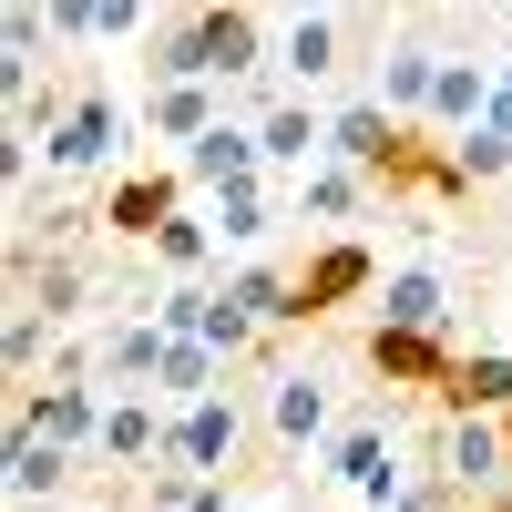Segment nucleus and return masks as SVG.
I'll return each instance as SVG.
<instances>
[{"label": "nucleus", "mask_w": 512, "mask_h": 512, "mask_svg": "<svg viewBox=\"0 0 512 512\" xmlns=\"http://www.w3.org/2000/svg\"><path fill=\"white\" fill-rule=\"evenodd\" d=\"M277 52H267V21L256 11H175L154 31V82H216V93H246L267 82Z\"/></svg>", "instance_id": "1"}, {"label": "nucleus", "mask_w": 512, "mask_h": 512, "mask_svg": "<svg viewBox=\"0 0 512 512\" xmlns=\"http://www.w3.org/2000/svg\"><path fill=\"white\" fill-rule=\"evenodd\" d=\"M103 410H113V379H41V390L11 400V441H62L82 461L103 441Z\"/></svg>", "instance_id": "2"}, {"label": "nucleus", "mask_w": 512, "mask_h": 512, "mask_svg": "<svg viewBox=\"0 0 512 512\" xmlns=\"http://www.w3.org/2000/svg\"><path fill=\"white\" fill-rule=\"evenodd\" d=\"M236 441H246V420H236L226 390L195 400V410H164V472H185V482H226Z\"/></svg>", "instance_id": "3"}, {"label": "nucleus", "mask_w": 512, "mask_h": 512, "mask_svg": "<svg viewBox=\"0 0 512 512\" xmlns=\"http://www.w3.org/2000/svg\"><path fill=\"white\" fill-rule=\"evenodd\" d=\"M441 41L431 31H390L379 41V113L400 123V134H420V123H431V93H441Z\"/></svg>", "instance_id": "4"}, {"label": "nucleus", "mask_w": 512, "mask_h": 512, "mask_svg": "<svg viewBox=\"0 0 512 512\" xmlns=\"http://www.w3.org/2000/svg\"><path fill=\"white\" fill-rule=\"evenodd\" d=\"M379 21H359V11H297L287 31H277V72L287 82H328V72H349V52L369 41Z\"/></svg>", "instance_id": "5"}, {"label": "nucleus", "mask_w": 512, "mask_h": 512, "mask_svg": "<svg viewBox=\"0 0 512 512\" xmlns=\"http://www.w3.org/2000/svg\"><path fill=\"white\" fill-rule=\"evenodd\" d=\"M369 379L379 390H431V400H451V379H461V349L451 338H410V328H369Z\"/></svg>", "instance_id": "6"}, {"label": "nucleus", "mask_w": 512, "mask_h": 512, "mask_svg": "<svg viewBox=\"0 0 512 512\" xmlns=\"http://www.w3.org/2000/svg\"><path fill=\"white\" fill-rule=\"evenodd\" d=\"M400 154H410V134L379 113V93H359V103H338V113H328V164H349V175L390 185V175H400Z\"/></svg>", "instance_id": "7"}, {"label": "nucleus", "mask_w": 512, "mask_h": 512, "mask_svg": "<svg viewBox=\"0 0 512 512\" xmlns=\"http://www.w3.org/2000/svg\"><path fill=\"white\" fill-rule=\"evenodd\" d=\"M379 287V256L359 246V236H328L308 267H297V328H318V318H338L349 297H369Z\"/></svg>", "instance_id": "8"}, {"label": "nucleus", "mask_w": 512, "mask_h": 512, "mask_svg": "<svg viewBox=\"0 0 512 512\" xmlns=\"http://www.w3.org/2000/svg\"><path fill=\"white\" fill-rule=\"evenodd\" d=\"M267 441H277V451L338 441V410H328V379H318V369H277V379H267Z\"/></svg>", "instance_id": "9"}, {"label": "nucleus", "mask_w": 512, "mask_h": 512, "mask_svg": "<svg viewBox=\"0 0 512 512\" xmlns=\"http://www.w3.org/2000/svg\"><path fill=\"white\" fill-rule=\"evenodd\" d=\"M113 144H123V103L113 93H72V113H62V134L41 144V164H52V175H93V164H113Z\"/></svg>", "instance_id": "10"}, {"label": "nucleus", "mask_w": 512, "mask_h": 512, "mask_svg": "<svg viewBox=\"0 0 512 512\" xmlns=\"http://www.w3.org/2000/svg\"><path fill=\"white\" fill-rule=\"evenodd\" d=\"M379 328H410V338H441L451 328V277L431 256H410V267L379 277Z\"/></svg>", "instance_id": "11"}, {"label": "nucleus", "mask_w": 512, "mask_h": 512, "mask_svg": "<svg viewBox=\"0 0 512 512\" xmlns=\"http://www.w3.org/2000/svg\"><path fill=\"white\" fill-rule=\"evenodd\" d=\"M93 461H103V472H144V461H164V400L154 390H113Z\"/></svg>", "instance_id": "12"}, {"label": "nucleus", "mask_w": 512, "mask_h": 512, "mask_svg": "<svg viewBox=\"0 0 512 512\" xmlns=\"http://www.w3.org/2000/svg\"><path fill=\"white\" fill-rule=\"evenodd\" d=\"M226 113H236V103L216 93V82H154V93H144V134H164V144H185V154H195Z\"/></svg>", "instance_id": "13"}, {"label": "nucleus", "mask_w": 512, "mask_h": 512, "mask_svg": "<svg viewBox=\"0 0 512 512\" xmlns=\"http://www.w3.org/2000/svg\"><path fill=\"white\" fill-rule=\"evenodd\" d=\"M482 113H492V62L451 52V62H441V93H431V123H420V134H431V144H461V134H482Z\"/></svg>", "instance_id": "14"}, {"label": "nucleus", "mask_w": 512, "mask_h": 512, "mask_svg": "<svg viewBox=\"0 0 512 512\" xmlns=\"http://www.w3.org/2000/svg\"><path fill=\"white\" fill-rule=\"evenodd\" d=\"M267 175V154H256V113H226L216 134H205L195 154H185V185H205V195H226V185H256Z\"/></svg>", "instance_id": "15"}, {"label": "nucleus", "mask_w": 512, "mask_h": 512, "mask_svg": "<svg viewBox=\"0 0 512 512\" xmlns=\"http://www.w3.org/2000/svg\"><path fill=\"white\" fill-rule=\"evenodd\" d=\"M175 216H185V175H123V185L103 195V226L134 236V246H154Z\"/></svg>", "instance_id": "16"}, {"label": "nucleus", "mask_w": 512, "mask_h": 512, "mask_svg": "<svg viewBox=\"0 0 512 512\" xmlns=\"http://www.w3.org/2000/svg\"><path fill=\"white\" fill-rule=\"evenodd\" d=\"M451 420H512V349H461V379H451Z\"/></svg>", "instance_id": "17"}, {"label": "nucleus", "mask_w": 512, "mask_h": 512, "mask_svg": "<svg viewBox=\"0 0 512 512\" xmlns=\"http://www.w3.org/2000/svg\"><path fill=\"white\" fill-rule=\"evenodd\" d=\"M256 154H267V164H297V175H318L328 113H308V103H267V113H256Z\"/></svg>", "instance_id": "18"}, {"label": "nucleus", "mask_w": 512, "mask_h": 512, "mask_svg": "<svg viewBox=\"0 0 512 512\" xmlns=\"http://www.w3.org/2000/svg\"><path fill=\"white\" fill-rule=\"evenodd\" d=\"M164 349H175V338H164L154 318H123V328H103V379H113V390H154Z\"/></svg>", "instance_id": "19"}, {"label": "nucleus", "mask_w": 512, "mask_h": 512, "mask_svg": "<svg viewBox=\"0 0 512 512\" xmlns=\"http://www.w3.org/2000/svg\"><path fill=\"white\" fill-rule=\"evenodd\" d=\"M502 451H512V431H492V420H451V431H441V482H451V492L492 482Z\"/></svg>", "instance_id": "20"}, {"label": "nucleus", "mask_w": 512, "mask_h": 512, "mask_svg": "<svg viewBox=\"0 0 512 512\" xmlns=\"http://www.w3.org/2000/svg\"><path fill=\"white\" fill-rule=\"evenodd\" d=\"M216 379H226V359L205 349V338H175L164 369H154V400H164V410H195V400H216Z\"/></svg>", "instance_id": "21"}, {"label": "nucleus", "mask_w": 512, "mask_h": 512, "mask_svg": "<svg viewBox=\"0 0 512 512\" xmlns=\"http://www.w3.org/2000/svg\"><path fill=\"white\" fill-rule=\"evenodd\" d=\"M72 472H82V461H72L62 441H11V502H21V512L52 502V492H72Z\"/></svg>", "instance_id": "22"}, {"label": "nucleus", "mask_w": 512, "mask_h": 512, "mask_svg": "<svg viewBox=\"0 0 512 512\" xmlns=\"http://www.w3.org/2000/svg\"><path fill=\"white\" fill-rule=\"evenodd\" d=\"M359 195H369V175H349V164H318V175H297V216H308V226H349Z\"/></svg>", "instance_id": "23"}, {"label": "nucleus", "mask_w": 512, "mask_h": 512, "mask_svg": "<svg viewBox=\"0 0 512 512\" xmlns=\"http://www.w3.org/2000/svg\"><path fill=\"white\" fill-rule=\"evenodd\" d=\"M62 359V328L52 318H31V308H11V338H0V369L21 379V390H41V369Z\"/></svg>", "instance_id": "24"}, {"label": "nucleus", "mask_w": 512, "mask_h": 512, "mask_svg": "<svg viewBox=\"0 0 512 512\" xmlns=\"http://www.w3.org/2000/svg\"><path fill=\"white\" fill-rule=\"evenodd\" d=\"M267 226H277V195H267V175H256V185H226V195H216V246H256Z\"/></svg>", "instance_id": "25"}, {"label": "nucleus", "mask_w": 512, "mask_h": 512, "mask_svg": "<svg viewBox=\"0 0 512 512\" xmlns=\"http://www.w3.org/2000/svg\"><path fill=\"white\" fill-rule=\"evenodd\" d=\"M451 175H461V185H502V175H512V134H492V123H482V134H461V144H451Z\"/></svg>", "instance_id": "26"}, {"label": "nucleus", "mask_w": 512, "mask_h": 512, "mask_svg": "<svg viewBox=\"0 0 512 512\" xmlns=\"http://www.w3.org/2000/svg\"><path fill=\"white\" fill-rule=\"evenodd\" d=\"M144 502H154V512H236V492H226V482H185V472H154V482H144Z\"/></svg>", "instance_id": "27"}, {"label": "nucleus", "mask_w": 512, "mask_h": 512, "mask_svg": "<svg viewBox=\"0 0 512 512\" xmlns=\"http://www.w3.org/2000/svg\"><path fill=\"white\" fill-rule=\"evenodd\" d=\"M205 308H216V287H195V277H175V287L154 297V328H164V338H205Z\"/></svg>", "instance_id": "28"}, {"label": "nucleus", "mask_w": 512, "mask_h": 512, "mask_svg": "<svg viewBox=\"0 0 512 512\" xmlns=\"http://www.w3.org/2000/svg\"><path fill=\"white\" fill-rule=\"evenodd\" d=\"M154 256H164L175 277H205V256H216V226H205V216H175V226L154 236Z\"/></svg>", "instance_id": "29"}, {"label": "nucleus", "mask_w": 512, "mask_h": 512, "mask_svg": "<svg viewBox=\"0 0 512 512\" xmlns=\"http://www.w3.org/2000/svg\"><path fill=\"white\" fill-rule=\"evenodd\" d=\"M482 123H492V134H512V82H492V113H482Z\"/></svg>", "instance_id": "30"}, {"label": "nucleus", "mask_w": 512, "mask_h": 512, "mask_svg": "<svg viewBox=\"0 0 512 512\" xmlns=\"http://www.w3.org/2000/svg\"><path fill=\"white\" fill-rule=\"evenodd\" d=\"M492 512H512V502H492Z\"/></svg>", "instance_id": "31"}]
</instances>
